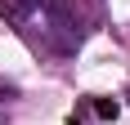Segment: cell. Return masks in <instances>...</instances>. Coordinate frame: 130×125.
Masks as SVG:
<instances>
[{
    "instance_id": "obj_2",
    "label": "cell",
    "mask_w": 130,
    "mask_h": 125,
    "mask_svg": "<svg viewBox=\"0 0 130 125\" xmlns=\"http://www.w3.org/2000/svg\"><path fill=\"white\" fill-rule=\"evenodd\" d=\"M94 116H103V121H117V103L99 98V103H94Z\"/></svg>"
},
{
    "instance_id": "obj_1",
    "label": "cell",
    "mask_w": 130,
    "mask_h": 125,
    "mask_svg": "<svg viewBox=\"0 0 130 125\" xmlns=\"http://www.w3.org/2000/svg\"><path fill=\"white\" fill-rule=\"evenodd\" d=\"M0 5L18 27V36L50 58H72L85 40V27L67 0H0Z\"/></svg>"
}]
</instances>
